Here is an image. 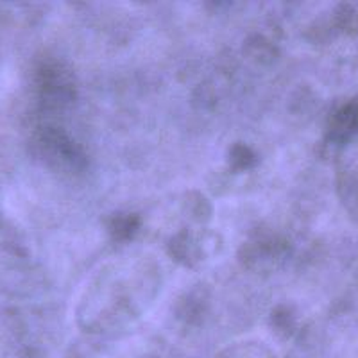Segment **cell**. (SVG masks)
<instances>
[{"label": "cell", "instance_id": "6da1fadb", "mask_svg": "<svg viewBox=\"0 0 358 358\" xmlns=\"http://www.w3.org/2000/svg\"><path fill=\"white\" fill-rule=\"evenodd\" d=\"M331 133L335 138H348L358 133V102H350L348 106L337 111L331 122Z\"/></svg>", "mask_w": 358, "mask_h": 358}, {"label": "cell", "instance_id": "7a4b0ae2", "mask_svg": "<svg viewBox=\"0 0 358 358\" xmlns=\"http://www.w3.org/2000/svg\"><path fill=\"white\" fill-rule=\"evenodd\" d=\"M140 220L136 215H115L110 222V231L118 241H126L138 229Z\"/></svg>", "mask_w": 358, "mask_h": 358}, {"label": "cell", "instance_id": "3957f363", "mask_svg": "<svg viewBox=\"0 0 358 358\" xmlns=\"http://www.w3.org/2000/svg\"><path fill=\"white\" fill-rule=\"evenodd\" d=\"M229 163L236 171H245V169L252 167L257 163V155L248 145L238 143V145L231 147V151H229Z\"/></svg>", "mask_w": 358, "mask_h": 358}]
</instances>
